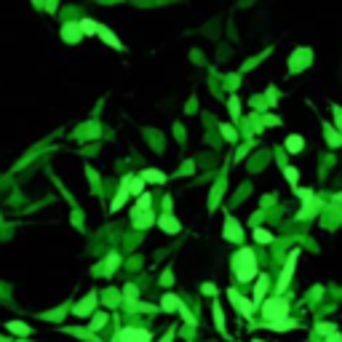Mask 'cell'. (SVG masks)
<instances>
[{
	"mask_svg": "<svg viewBox=\"0 0 342 342\" xmlns=\"http://www.w3.org/2000/svg\"><path fill=\"white\" fill-rule=\"evenodd\" d=\"M323 136H326V145L332 147V150L342 147V131H337L332 123H323Z\"/></svg>",
	"mask_w": 342,
	"mask_h": 342,
	"instance_id": "cell-12",
	"label": "cell"
},
{
	"mask_svg": "<svg viewBox=\"0 0 342 342\" xmlns=\"http://www.w3.org/2000/svg\"><path fill=\"white\" fill-rule=\"evenodd\" d=\"M105 302H107V305H115L118 297H115V294H110V292H107V294H105Z\"/></svg>",
	"mask_w": 342,
	"mask_h": 342,
	"instance_id": "cell-41",
	"label": "cell"
},
{
	"mask_svg": "<svg viewBox=\"0 0 342 342\" xmlns=\"http://www.w3.org/2000/svg\"><path fill=\"white\" fill-rule=\"evenodd\" d=\"M219 131H222V136H225L227 142H238V134H235V128H233V126L222 123V126H219Z\"/></svg>",
	"mask_w": 342,
	"mask_h": 342,
	"instance_id": "cell-33",
	"label": "cell"
},
{
	"mask_svg": "<svg viewBox=\"0 0 342 342\" xmlns=\"http://www.w3.org/2000/svg\"><path fill=\"white\" fill-rule=\"evenodd\" d=\"M283 176H286V182L292 185V190H297V187H299V171L294 166H283Z\"/></svg>",
	"mask_w": 342,
	"mask_h": 342,
	"instance_id": "cell-24",
	"label": "cell"
},
{
	"mask_svg": "<svg viewBox=\"0 0 342 342\" xmlns=\"http://www.w3.org/2000/svg\"><path fill=\"white\" fill-rule=\"evenodd\" d=\"M222 238L230 243H243V227L235 222V216H225V227H222Z\"/></svg>",
	"mask_w": 342,
	"mask_h": 342,
	"instance_id": "cell-6",
	"label": "cell"
},
{
	"mask_svg": "<svg viewBox=\"0 0 342 342\" xmlns=\"http://www.w3.org/2000/svg\"><path fill=\"white\" fill-rule=\"evenodd\" d=\"M70 334H75V337H83L88 342H99V337H94V334H86V329H67Z\"/></svg>",
	"mask_w": 342,
	"mask_h": 342,
	"instance_id": "cell-35",
	"label": "cell"
},
{
	"mask_svg": "<svg viewBox=\"0 0 342 342\" xmlns=\"http://www.w3.org/2000/svg\"><path fill=\"white\" fill-rule=\"evenodd\" d=\"M161 307L166 313H174V310H179V307H182V299L176 297V294H163V297H161Z\"/></svg>",
	"mask_w": 342,
	"mask_h": 342,
	"instance_id": "cell-21",
	"label": "cell"
},
{
	"mask_svg": "<svg viewBox=\"0 0 342 342\" xmlns=\"http://www.w3.org/2000/svg\"><path fill=\"white\" fill-rule=\"evenodd\" d=\"M152 334L145 332V329H136V326H126L121 329V334H118V342H150Z\"/></svg>",
	"mask_w": 342,
	"mask_h": 342,
	"instance_id": "cell-7",
	"label": "cell"
},
{
	"mask_svg": "<svg viewBox=\"0 0 342 342\" xmlns=\"http://www.w3.org/2000/svg\"><path fill=\"white\" fill-rule=\"evenodd\" d=\"M96 35L102 38L110 48H115V51H123V43H121V38L115 35V32H110V27H105V24H99V30H96Z\"/></svg>",
	"mask_w": 342,
	"mask_h": 342,
	"instance_id": "cell-11",
	"label": "cell"
},
{
	"mask_svg": "<svg viewBox=\"0 0 342 342\" xmlns=\"http://www.w3.org/2000/svg\"><path fill=\"white\" fill-rule=\"evenodd\" d=\"M118 262H121V256H118L115 252H112L110 256H107V262H105V265H107V270L112 273V270H115V267H118Z\"/></svg>",
	"mask_w": 342,
	"mask_h": 342,
	"instance_id": "cell-36",
	"label": "cell"
},
{
	"mask_svg": "<svg viewBox=\"0 0 342 342\" xmlns=\"http://www.w3.org/2000/svg\"><path fill=\"white\" fill-rule=\"evenodd\" d=\"M123 299H126L128 305H131V302H136V299H139V289L131 286V283H128V286H123Z\"/></svg>",
	"mask_w": 342,
	"mask_h": 342,
	"instance_id": "cell-31",
	"label": "cell"
},
{
	"mask_svg": "<svg viewBox=\"0 0 342 342\" xmlns=\"http://www.w3.org/2000/svg\"><path fill=\"white\" fill-rule=\"evenodd\" d=\"M5 329H8L11 334H16V337H30V334H32V329L27 326L24 321H8V323H5Z\"/></svg>",
	"mask_w": 342,
	"mask_h": 342,
	"instance_id": "cell-20",
	"label": "cell"
},
{
	"mask_svg": "<svg viewBox=\"0 0 342 342\" xmlns=\"http://www.w3.org/2000/svg\"><path fill=\"white\" fill-rule=\"evenodd\" d=\"M323 342H342V332H334L329 337H323Z\"/></svg>",
	"mask_w": 342,
	"mask_h": 342,
	"instance_id": "cell-40",
	"label": "cell"
},
{
	"mask_svg": "<svg viewBox=\"0 0 342 342\" xmlns=\"http://www.w3.org/2000/svg\"><path fill=\"white\" fill-rule=\"evenodd\" d=\"M81 38H83L81 24H64V27H62V41H64V43H78Z\"/></svg>",
	"mask_w": 342,
	"mask_h": 342,
	"instance_id": "cell-14",
	"label": "cell"
},
{
	"mask_svg": "<svg viewBox=\"0 0 342 342\" xmlns=\"http://www.w3.org/2000/svg\"><path fill=\"white\" fill-rule=\"evenodd\" d=\"M332 118H334L337 131H342V105H334V102H332Z\"/></svg>",
	"mask_w": 342,
	"mask_h": 342,
	"instance_id": "cell-34",
	"label": "cell"
},
{
	"mask_svg": "<svg viewBox=\"0 0 342 342\" xmlns=\"http://www.w3.org/2000/svg\"><path fill=\"white\" fill-rule=\"evenodd\" d=\"M128 201V185H126V179H123V185H121V190H118V195H115V201L110 203V212H118V209H123V203Z\"/></svg>",
	"mask_w": 342,
	"mask_h": 342,
	"instance_id": "cell-22",
	"label": "cell"
},
{
	"mask_svg": "<svg viewBox=\"0 0 342 342\" xmlns=\"http://www.w3.org/2000/svg\"><path fill=\"white\" fill-rule=\"evenodd\" d=\"M310 64H313V51L310 48H297L292 54V59H289V72H292V75H297V72L307 70Z\"/></svg>",
	"mask_w": 342,
	"mask_h": 342,
	"instance_id": "cell-4",
	"label": "cell"
},
{
	"mask_svg": "<svg viewBox=\"0 0 342 342\" xmlns=\"http://www.w3.org/2000/svg\"><path fill=\"white\" fill-rule=\"evenodd\" d=\"M96 299H99V297H96L94 292H88V297H83L81 302H78V305H75V310H72V313H75V316H81V318H86L88 313H94Z\"/></svg>",
	"mask_w": 342,
	"mask_h": 342,
	"instance_id": "cell-9",
	"label": "cell"
},
{
	"mask_svg": "<svg viewBox=\"0 0 342 342\" xmlns=\"http://www.w3.org/2000/svg\"><path fill=\"white\" fill-rule=\"evenodd\" d=\"M267 286H270V278H267V273H259V276L254 278V297H252L254 307L262 305V302L267 299Z\"/></svg>",
	"mask_w": 342,
	"mask_h": 342,
	"instance_id": "cell-8",
	"label": "cell"
},
{
	"mask_svg": "<svg viewBox=\"0 0 342 342\" xmlns=\"http://www.w3.org/2000/svg\"><path fill=\"white\" fill-rule=\"evenodd\" d=\"M105 323H107V313L102 310V313H96V316L91 318V326H88V332H99V329L105 326Z\"/></svg>",
	"mask_w": 342,
	"mask_h": 342,
	"instance_id": "cell-30",
	"label": "cell"
},
{
	"mask_svg": "<svg viewBox=\"0 0 342 342\" xmlns=\"http://www.w3.org/2000/svg\"><path fill=\"white\" fill-rule=\"evenodd\" d=\"M78 24H81V32H83V35H88V38L96 35V30H99V24H96L94 19H81Z\"/></svg>",
	"mask_w": 342,
	"mask_h": 342,
	"instance_id": "cell-28",
	"label": "cell"
},
{
	"mask_svg": "<svg viewBox=\"0 0 342 342\" xmlns=\"http://www.w3.org/2000/svg\"><path fill=\"white\" fill-rule=\"evenodd\" d=\"M131 216H134V227H136V230H145V227H150L152 222H155L152 209H150V212H136V214H131Z\"/></svg>",
	"mask_w": 342,
	"mask_h": 342,
	"instance_id": "cell-18",
	"label": "cell"
},
{
	"mask_svg": "<svg viewBox=\"0 0 342 342\" xmlns=\"http://www.w3.org/2000/svg\"><path fill=\"white\" fill-rule=\"evenodd\" d=\"M289 310H292V305H289V299L283 297V294L267 297L265 302H262V318H265V321H281V318H289Z\"/></svg>",
	"mask_w": 342,
	"mask_h": 342,
	"instance_id": "cell-2",
	"label": "cell"
},
{
	"mask_svg": "<svg viewBox=\"0 0 342 342\" xmlns=\"http://www.w3.org/2000/svg\"><path fill=\"white\" fill-rule=\"evenodd\" d=\"M233 273H235V278L241 283H249V281H254V278L259 276L254 249L243 246V249H238V252L233 254Z\"/></svg>",
	"mask_w": 342,
	"mask_h": 342,
	"instance_id": "cell-1",
	"label": "cell"
},
{
	"mask_svg": "<svg viewBox=\"0 0 342 342\" xmlns=\"http://www.w3.org/2000/svg\"><path fill=\"white\" fill-rule=\"evenodd\" d=\"M297 259H299V249H292V254L286 256V262H283V270H281V278H278V294H283L289 289V283H292V276L294 270H297Z\"/></svg>",
	"mask_w": 342,
	"mask_h": 342,
	"instance_id": "cell-3",
	"label": "cell"
},
{
	"mask_svg": "<svg viewBox=\"0 0 342 342\" xmlns=\"http://www.w3.org/2000/svg\"><path fill=\"white\" fill-rule=\"evenodd\" d=\"M179 316H182V318H185V321H187V323H195V316H192V313H190V310H187V307H185V305H182V307H179Z\"/></svg>",
	"mask_w": 342,
	"mask_h": 342,
	"instance_id": "cell-38",
	"label": "cell"
},
{
	"mask_svg": "<svg viewBox=\"0 0 342 342\" xmlns=\"http://www.w3.org/2000/svg\"><path fill=\"white\" fill-rule=\"evenodd\" d=\"M227 105H230V115H233V121L238 123V118H241V102H238V96H230V102H227Z\"/></svg>",
	"mask_w": 342,
	"mask_h": 342,
	"instance_id": "cell-32",
	"label": "cell"
},
{
	"mask_svg": "<svg viewBox=\"0 0 342 342\" xmlns=\"http://www.w3.org/2000/svg\"><path fill=\"white\" fill-rule=\"evenodd\" d=\"M56 3H59V0H48V14H56V11H54Z\"/></svg>",
	"mask_w": 342,
	"mask_h": 342,
	"instance_id": "cell-42",
	"label": "cell"
},
{
	"mask_svg": "<svg viewBox=\"0 0 342 342\" xmlns=\"http://www.w3.org/2000/svg\"><path fill=\"white\" fill-rule=\"evenodd\" d=\"M227 299H230V305L235 307V310L241 313L243 318H252V316H254V310H256L254 302H252V299H243L241 294L235 292V289H227Z\"/></svg>",
	"mask_w": 342,
	"mask_h": 342,
	"instance_id": "cell-5",
	"label": "cell"
},
{
	"mask_svg": "<svg viewBox=\"0 0 342 342\" xmlns=\"http://www.w3.org/2000/svg\"><path fill=\"white\" fill-rule=\"evenodd\" d=\"M294 195H297L302 203H313V201H316V198H318L316 192L310 190V187H297V190H294Z\"/></svg>",
	"mask_w": 342,
	"mask_h": 342,
	"instance_id": "cell-27",
	"label": "cell"
},
{
	"mask_svg": "<svg viewBox=\"0 0 342 342\" xmlns=\"http://www.w3.org/2000/svg\"><path fill=\"white\" fill-rule=\"evenodd\" d=\"M321 209H323V203L318 201V198H316L313 203H302V212L297 214V219H316Z\"/></svg>",
	"mask_w": 342,
	"mask_h": 342,
	"instance_id": "cell-13",
	"label": "cell"
},
{
	"mask_svg": "<svg viewBox=\"0 0 342 342\" xmlns=\"http://www.w3.org/2000/svg\"><path fill=\"white\" fill-rule=\"evenodd\" d=\"M0 342H5V340H0Z\"/></svg>",
	"mask_w": 342,
	"mask_h": 342,
	"instance_id": "cell-46",
	"label": "cell"
},
{
	"mask_svg": "<svg viewBox=\"0 0 342 342\" xmlns=\"http://www.w3.org/2000/svg\"><path fill=\"white\" fill-rule=\"evenodd\" d=\"M332 201H334V203H342V192H337V195H334Z\"/></svg>",
	"mask_w": 342,
	"mask_h": 342,
	"instance_id": "cell-44",
	"label": "cell"
},
{
	"mask_svg": "<svg viewBox=\"0 0 342 342\" xmlns=\"http://www.w3.org/2000/svg\"><path fill=\"white\" fill-rule=\"evenodd\" d=\"M139 176H142V179H145V182H152V185H163V182L169 179V176L163 174L161 169H145V171H142Z\"/></svg>",
	"mask_w": 342,
	"mask_h": 342,
	"instance_id": "cell-19",
	"label": "cell"
},
{
	"mask_svg": "<svg viewBox=\"0 0 342 342\" xmlns=\"http://www.w3.org/2000/svg\"><path fill=\"white\" fill-rule=\"evenodd\" d=\"M212 316H214V323H216V332H219V334H227V326H225V310H222L219 299H214V305H212Z\"/></svg>",
	"mask_w": 342,
	"mask_h": 342,
	"instance_id": "cell-17",
	"label": "cell"
},
{
	"mask_svg": "<svg viewBox=\"0 0 342 342\" xmlns=\"http://www.w3.org/2000/svg\"><path fill=\"white\" fill-rule=\"evenodd\" d=\"M316 332L321 334V337H329V334L340 332V329L334 326V323H329V321H318V323H316Z\"/></svg>",
	"mask_w": 342,
	"mask_h": 342,
	"instance_id": "cell-29",
	"label": "cell"
},
{
	"mask_svg": "<svg viewBox=\"0 0 342 342\" xmlns=\"http://www.w3.org/2000/svg\"><path fill=\"white\" fill-rule=\"evenodd\" d=\"M131 310H136V313H150V310H155V307L145 305V302H131Z\"/></svg>",
	"mask_w": 342,
	"mask_h": 342,
	"instance_id": "cell-37",
	"label": "cell"
},
{
	"mask_svg": "<svg viewBox=\"0 0 342 342\" xmlns=\"http://www.w3.org/2000/svg\"><path fill=\"white\" fill-rule=\"evenodd\" d=\"M171 340H174V332H169V334H166V337H163L161 342H171Z\"/></svg>",
	"mask_w": 342,
	"mask_h": 342,
	"instance_id": "cell-43",
	"label": "cell"
},
{
	"mask_svg": "<svg viewBox=\"0 0 342 342\" xmlns=\"http://www.w3.org/2000/svg\"><path fill=\"white\" fill-rule=\"evenodd\" d=\"M283 147H286V152L297 155V152L305 150V139H302L299 134H289V136H286V142H283Z\"/></svg>",
	"mask_w": 342,
	"mask_h": 342,
	"instance_id": "cell-15",
	"label": "cell"
},
{
	"mask_svg": "<svg viewBox=\"0 0 342 342\" xmlns=\"http://www.w3.org/2000/svg\"><path fill=\"white\" fill-rule=\"evenodd\" d=\"M254 241L256 243H273L276 235H273L270 230H265V227H254Z\"/></svg>",
	"mask_w": 342,
	"mask_h": 342,
	"instance_id": "cell-25",
	"label": "cell"
},
{
	"mask_svg": "<svg viewBox=\"0 0 342 342\" xmlns=\"http://www.w3.org/2000/svg\"><path fill=\"white\" fill-rule=\"evenodd\" d=\"M158 227H161L163 233H169V235H174V233H179V222H176V216H171L169 212L158 219Z\"/></svg>",
	"mask_w": 342,
	"mask_h": 342,
	"instance_id": "cell-16",
	"label": "cell"
},
{
	"mask_svg": "<svg viewBox=\"0 0 342 342\" xmlns=\"http://www.w3.org/2000/svg\"><path fill=\"white\" fill-rule=\"evenodd\" d=\"M126 185H128V192H134V195L145 192V179L142 176H126Z\"/></svg>",
	"mask_w": 342,
	"mask_h": 342,
	"instance_id": "cell-23",
	"label": "cell"
},
{
	"mask_svg": "<svg viewBox=\"0 0 342 342\" xmlns=\"http://www.w3.org/2000/svg\"><path fill=\"white\" fill-rule=\"evenodd\" d=\"M150 209H152L150 195H147V192H142V195H139V201H136V206L131 209V214H136V212H150Z\"/></svg>",
	"mask_w": 342,
	"mask_h": 342,
	"instance_id": "cell-26",
	"label": "cell"
},
{
	"mask_svg": "<svg viewBox=\"0 0 342 342\" xmlns=\"http://www.w3.org/2000/svg\"><path fill=\"white\" fill-rule=\"evenodd\" d=\"M203 294H209V297H214L216 294V289H214V283H203V289H201Z\"/></svg>",
	"mask_w": 342,
	"mask_h": 342,
	"instance_id": "cell-39",
	"label": "cell"
},
{
	"mask_svg": "<svg viewBox=\"0 0 342 342\" xmlns=\"http://www.w3.org/2000/svg\"><path fill=\"white\" fill-rule=\"evenodd\" d=\"M252 342H265V340H252Z\"/></svg>",
	"mask_w": 342,
	"mask_h": 342,
	"instance_id": "cell-45",
	"label": "cell"
},
{
	"mask_svg": "<svg viewBox=\"0 0 342 342\" xmlns=\"http://www.w3.org/2000/svg\"><path fill=\"white\" fill-rule=\"evenodd\" d=\"M262 326L270 329V332H289V329H297L299 321H294V318L289 316V318H281V321H265Z\"/></svg>",
	"mask_w": 342,
	"mask_h": 342,
	"instance_id": "cell-10",
	"label": "cell"
}]
</instances>
